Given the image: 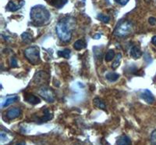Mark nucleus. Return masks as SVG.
I'll return each mask as SVG.
<instances>
[{
    "mask_svg": "<svg viewBox=\"0 0 156 145\" xmlns=\"http://www.w3.org/2000/svg\"><path fill=\"white\" fill-rule=\"evenodd\" d=\"M10 66L12 68H16L17 67V61L14 58H12L10 60Z\"/></svg>",
    "mask_w": 156,
    "mask_h": 145,
    "instance_id": "nucleus-27",
    "label": "nucleus"
},
{
    "mask_svg": "<svg viewBox=\"0 0 156 145\" xmlns=\"http://www.w3.org/2000/svg\"><path fill=\"white\" fill-rule=\"evenodd\" d=\"M129 54L134 59H138L142 56V52L140 47L137 46H133L129 50Z\"/></svg>",
    "mask_w": 156,
    "mask_h": 145,
    "instance_id": "nucleus-11",
    "label": "nucleus"
},
{
    "mask_svg": "<svg viewBox=\"0 0 156 145\" xmlns=\"http://www.w3.org/2000/svg\"><path fill=\"white\" fill-rule=\"evenodd\" d=\"M67 1L68 0H50V4L57 9H60L66 4Z\"/></svg>",
    "mask_w": 156,
    "mask_h": 145,
    "instance_id": "nucleus-13",
    "label": "nucleus"
},
{
    "mask_svg": "<svg viewBox=\"0 0 156 145\" xmlns=\"http://www.w3.org/2000/svg\"><path fill=\"white\" fill-rule=\"evenodd\" d=\"M117 4H119L121 6H125L129 2V0H114Z\"/></svg>",
    "mask_w": 156,
    "mask_h": 145,
    "instance_id": "nucleus-26",
    "label": "nucleus"
},
{
    "mask_svg": "<svg viewBox=\"0 0 156 145\" xmlns=\"http://www.w3.org/2000/svg\"><path fill=\"white\" fill-rule=\"evenodd\" d=\"M148 22H149V24H150L154 25L156 24V18L151 17H150L148 19Z\"/></svg>",
    "mask_w": 156,
    "mask_h": 145,
    "instance_id": "nucleus-28",
    "label": "nucleus"
},
{
    "mask_svg": "<svg viewBox=\"0 0 156 145\" xmlns=\"http://www.w3.org/2000/svg\"><path fill=\"white\" fill-rule=\"evenodd\" d=\"M48 79V75L46 72H38L34 76V83L37 84H40V83H47Z\"/></svg>",
    "mask_w": 156,
    "mask_h": 145,
    "instance_id": "nucleus-7",
    "label": "nucleus"
},
{
    "mask_svg": "<svg viewBox=\"0 0 156 145\" xmlns=\"http://www.w3.org/2000/svg\"><path fill=\"white\" fill-rule=\"evenodd\" d=\"M18 100V97L17 96H14V97H8V98L5 99V100H4L3 102H2V108H5V107H7L8 105H9L10 104H12V103H14L15 101H16V100Z\"/></svg>",
    "mask_w": 156,
    "mask_h": 145,
    "instance_id": "nucleus-17",
    "label": "nucleus"
},
{
    "mask_svg": "<svg viewBox=\"0 0 156 145\" xmlns=\"http://www.w3.org/2000/svg\"><path fill=\"white\" fill-rule=\"evenodd\" d=\"M39 95L41 96L42 98L46 100L48 103H53L55 100V95L51 89L46 87L41 88V90H39L38 91Z\"/></svg>",
    "mask_w": 156,
    "mask_h": 145,
    "instance_id": "nucleus-5",
    "label": "nucleus"
},
{
    "mask_svg": "<svg viewBox=\"0 0 156 145\" xmlns=\"http://www.w3.org/2000/svg\"><path fill=\"white\" fill-rule=\"evenodd\" d=\"M24 4H25V2L24 1H23V0H20L19 4H18L17 6H16L14 2H12V1H9V2H8L5 9H6V10L8 11H12V12H14V11H16L17 9H20V8L24 5Z\"/></svg>",
    "mask_w": 156,
    "mask_h": 145,
    "instance_id": "nucleus-9",
    "label": "nucleus"
},
{
    "mask_svg": "<svg viewBox=\"0 0 156 145\" xmlns=\"http://www.w3.org/2000/svg\"><path fill=\"white\" fill-rule=\"evenodd\" d=\"M16 145H26V143L25 142H20V143H16Z\"/></svg>",
    "mask_w": 156,
    "mask_h": 145,
    "instance_id": "nucleus-31",
    "label": "nucleus"
},
{
    "mask_svg": "<svg viewBox=\"0 0 156 145\" xmlns=\"http://www.w3.org/2000/svg\"><path fill=\"white\" fill-rule=\"evenodd\" d=\"M21 37H22V39H23V41L25 42V43H30L32 39L31 35L28 32L23 33L21 35Z\"/></svg>",
    "mask_w": 156,
    "mask_h": 145,
    "instance_id": "nucleus-22",
    "label": "nucleus"
},
{
    "mask_svg": "<svg viewBox=\"0 0 156 145\" xmlns=\"http://www.w3.org/2000/svg\"><path fill=\"white\" fill-rule=\"evenodd\" d=\"M116 145H131V140L126 135H122L117 139Z\"/></svg>",
    "mask_w": 156,
    "mask_h": 145,
    "instance_id": "nucleus-12",
    "label": "nucleus"
},
{
    "mask_svg": "<svg viewBox=\"0 0 156 145\" xmlns=\"http://www.w3.org/2000/svg\"><path fill=\"white\" fill-rule=\"evenodd\" d=\"M70 50H69V49H65V50H63L58 51V55L59 56V57H62V58L68 59V58H70Z\"/></svg>",
    "mask_w": 156,
    "mask_h": 145,
    "instance_id": "nucleus-19",
    "label": "nucleus"
},
{
    "mask_svg": "<svg viewBox=\"0 0 156 145\" xmlns=\"http://www.w3.org/2000/svg\"><path fill=\"white\" fill-rule=\"evenodd\" d=\"M24 55L32 65H38L41 62L40 50L37 46H30L26 49L24 51Z\"/></svg>",
    "mask_w": 156,
    "mask_h": 145,
    "instance_id": "nucleus-4",
    "label": "nucleus"
},
{
    "mask_svg": "<svg viewBox=\"0 0 156 145\" xmlns=\"http://www.w3.org/2000/svg\"><path fill=\"white\" fill-rule=\"evenodd\" d=\"M72 18H63L58 22L55 27L57 35L59 39L62 42L67 43L72 39V32H73V22Z\"/></svg>",
    "mask_w": 156,
    "mask_h": 145,
    "instance_id": "nucleus-1",
    "label": "nucleus"
},
{
    "mask_svg": "<svg viewBox=\"0 0 156 145\" xmlns=\"http://www.w3.org/2000/svg\"><path fill=\"white\" fill-rule=\"evenodd\" d=\"M115 58V52L113 50H109L105 55V61H111Z\"/></svg>",
    "mask_w": 156,
    "mask_h": 145,
    "instance_id": "nucleus-21",
    "label": "nucleus"
},
{
    "mask_svg": "<svg viewBox=\"0 0 156 145\" xmlns=\"http://www.w3.org/2000/svg\"><path fill=\"white\" fill-rule=\"evenodd\" d=\"M151 141L154 145H156V129L151 133Z\"/></svg>",
    "mask_w": 156,
    "mask_h": 145,
    "instance_id": "nucleus-25",
    "label": "nucleus"
},
{
    "mask_svg": "<svg viewBox=\"0 0 156 145\" xmlns=\"http://www.w3.org/2000/svg\"><path fill=\"white\" fill-rule=\"evenodd\" d=\"M24 100L29 104H33V105H35V104H37L41 102L40 98L34 96V94H26L24 96Z\"/></svg>",
    "mask_w": 156,
    "mask_h": 145,
    "instance_id": "nucleus-10",
    "label": "nucleus"
},
{
    "mask_svg": "<svg viewBox=\"0 0 156 145\" xmlns=\"http://www.w3.org/2000/svg\"><path fill=\"white\" fill-rule=\"evenodd\" d=\"M98 18L101 21H102L103 23H108L110 20L109 17L106 16V15L105 14H102V13H100V14L98 15Z\"/></svg>",
    "mask_w": 156,
    "mask_h": 145,
    "instance_id": "nucleus-24",
    "label": "nucleus"
},
{
    "mask_svg": "<svg viewBox=\"0 0 156 145\" xmlns=\"http://www.w3.org/2000/svg\"><path fill=\"white\" fill-rule=\"evenodd\" d=\"M93 104H94V105L95 107H97L98 108H100V109L105 110L106 108V104H105V103L101 99L98 98V97H96V98L94 99Z\"/></svg>",
    "mask_w": 156,
    "mask_h": 145,
    "instance_id": "nucleus-14",
    "label": "nucleus"
},
{
    "mask_svg": "<svg viewBox=\"0 0 156 145\" xmlns=\"http://www.w3.org/2000/svg\"><path fill=\"white\" fill-rule=\"evenodd\" d=\"M30 16L32 22L37 26L47 24L51 17L49 11L42 5H36L33 6L30 9Z\"/></svg>",
    "mask_w": 156,
    "mask_h": 145,
    "instance_id": "nucleus-2",
    "label": "nucleus"
},
{
    "mask_svg": "<svg viewBox=\"0 0 156 145\" xmlns=\"http://www.w3.org/2000/svg\"><path fill=\"white\" fill-rule=\"evenodd\" d=\"M21 115V110L18 108H12L7 111L6 116L9 119H14Z\"/></svg>",
    "mask_w": 156,
    "mask_h": 145,
    "instance_id": "nucleus-8",
    "label": "nucleus"
},
{
    "mask_svg": "<svg viewBox=\"0 0 156 145\" xmlns=\"http://www.w3.org/2000/svg\"><path fill=\"white\" fill-rule=\"evenodd\" d=\"M140 97L142 100H144L146 103L151 104L154 103V97L151 92L149 90H144L140 93Z\"/></svg>",
    "mask_w": 156,
    "mask_h": 145,
    "instance_id": "nucleus-6",
    "label": "nucleus"
},
{
    "mask_svg": "<svg viewBox=\"0 0 156 145\" xmlns=\"http://www.w3.org/2000/svg\"><path fill=\"white\" fill-rule=\"evenodd\" d=\"M105 78L109 82H115L117 79H119V74L115 73V72H108L105 75Z\"/></svg>",
    "mask_w": 156,
    "mask_h": 145,
    "instance_id": "nucleus-16",
    "label": "nucleus"
},
{
    "mask_svg": "<svg viewBox=\"0 0 156 145\" xmlns=\"http://www.w3.org/2000/svg\"><path fill=\"white\" fill-rule=\"evenodd\" d=\"M0 140H1L2 143H5L6 141H9V136H8L7 133L3 132V131H1V133H0Z\"/></svg>",
    "mask_w": 156,
    "mask_h": 145,
    "instance_id": "nucleus-23",
    "label": "nucleus"
},
{
    "mask_svg": "<svg viewBox=\"0 0 156 145\" xmlns=\"http://www.w3.org/2000/svg\"><path fill=\"white\" fill-rule=\"evenodd\" d=\"M151 43H152L153 45L156 46V35L154 36V37L151 39Z\"/></svg>",
    "mask_w": 156,
    "mask_h": 145,
    "instance_id": "nucleus-29",
    "label": "nucleus"
},
{
    "mask_svg": "<svg viewBox=\"0 0 156 145\" xmlns=\"http://www.w3.org/2000/svg\"><path fill=\"white\" fill-rule=\"evenodd\" d=\"M86 43L84 42V40L83 39H79L77 41H76L73 44V47H74L75 50H80L82 49H84L86 47Z\"/></svg>",
    "mask_w": 156,
    "mask_h": 145,
    "instance_id": "nucleus-18",
    "label": "nucleus"
},
{
    "mask_svg": "<svg viewBox=\"0 0 156 145\" xmlns=\"http://www.w3.org/2000/svg\"><path fill=\"white\" fill-rule=\"evenodd\" d=\"M133 29V24L129 20H122L117 24L114 31V35L117 37L123 38L129 35Z\"/></svg>",
    "mask_w": 156,
    "mask_h": 145,
    "instance_id": "nucleus-3",
    "label": "nucleus"
},
{
    "mask_svg": "<svg viewBox=\"0 0 156 145\" xmlns=\"http://www.w3.org/2000/svg\"><path fill=\"white\" fill-rule=\"evenodd\" d=\"M100 38H101V35L99 34H96L93 36V39H98Z\"/></svg>",
    "mask_w": 156,
    "mask_h": 145,
    "instance_id": "nucleus-30",
    "label": "nucleus"
},
{
    "mask_svg": "<svg viewBox=\"0 0 156 145\" xmlns=\"http://www.w3.org/2000/svg\"><path fill=\"white\" fill-rule=\"evenodd\" d=\"M121 59H122V54H117L116 57H115V61H113V63H112V68H113V69H116V68L119 66L121 62Z\"/></svg>",
    "mask_w": 156,
    "mask_h": 145,
    "instance_id": "nucleus-20",
    "label": "nucleus"
},
{
    "mask_svg": "<svg viewBox=\"0 0 156 145\" xmlns=\"http://www.w3.org/2000/svg\"><path fill=\"white\" fill-rule=\"evenodd\" d=\"M52 116H53V115H52V114H51V113L48 110H44V116H43L42 118H40V121H39V122H40V123H42V122L51 120V118H52Z\"/></svg>",
    "mask_w": 156,
    "mask_h": 145,
    "instance_id": "nucleus-15",
    "label": "nucleus"
}]
</instances>
